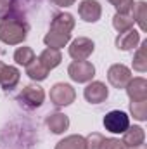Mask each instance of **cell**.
Wrapping results in <instances>:
<instances>
[{
	"label": "cell",
	"mask_w": 147,
	"mask_h": 149,
	"mask_svg": "<svg viewBox=\"0 0 147 149\" xmlns=\"http://www.w3.org/2000/svg\"><path fill=\"white\" fill-rule=\"evenodd\" d=\"M28 23L24 19V14L10 9L3 17H0V42L7 45H19L28 37Z\"/></svg>",
	"instance_id": "obj_1"
},
{
	"label": "cell",
	"mask_w": 147,
	"mask_h": 149,
	"mask_svg": "<svg viewBox=\"0 0 147 149\" xmlns=\"http://www.w3.org/2000/svg\"><path fill=\"white\" fill-rule=\"evenodd\" d=\"M73 28H74V19L71 14H68V12L55 14L54 19H52L49 33L43 38L45 45L50 47V49H61V47H64L71 40Z\"/></svg>",
	"instance_id": "obj_2"
},
{
	"label": "cell",
	"mask_w": 147,
	"mask_h": 149,
	"mask_svg": "<svg viewBox=\"0 0 147 149\" xmlns=\"http://www.w3.org/2000/svg\"><path fill=\"white\" fill-rule=\"evenodd\" d=\"M43 99H45V92L40 85H28L21 90V94L17 95V101L28 108V109H37L43 104Z\"/></svg>",
	"instance_id": "obj_3"
},
{
	"label": "cell",
	"mask_w": 147,
	"mask_h": 149,
	"mask_svg": "<svg viewBox=\"0 0 147 149\" xmlns=\"http://www.w3.org/2000/svg\"><path fill=\"white\" fill-rule=\"evenodd\" d=\"M102 123H104V128L111 134H123L130 127V118L125 111L114 109V111H109L104 116Z\"/></svg>",
	"instance_id": "obj_4"
},
{
	"label": "cell",
	"mask_w": 147,
	"mask_h": 149,
	"mask_svg": "<svg viewBox=\"0 0 147 149\" xmlns=\"http://www.w3.org/2000/svg\"><path fill=\"white\" fill-rule=\"evenodd\" d=\"M74 99H76V92L69 83H55L50 88V101L59 108L69 106L71 102H74Z\"/></svg>",
	"instance_id": "obj_5"
},
{
	"label": "cell",
	"mask_w": 147,
	"mask_h": 149,
	"mask_svg": "<svg viewBox=\"0 0 147 149\" xmlns=\"http://www.w3.org/2000/svg\"><path fill=\"white\" fill-rule=\"evenodd\" d=\"M68 74L73 81H78V83H87L94 78L95 74V68L90 61H74L69 64L68 68Z\"/></svg>",
	"instance_id": "obj_6"
},
{
	"label": "cell",
	"mask_w": 147,
	"mask_h": 149,
	"mask_svg": "<svg viewBox=\"0 0 147 149\" xmlns=\"http://www.w3.org/2000/svg\"><path fill=\"white\" fill-rule=\"evenodd\" d=\"M94 49H95V45H94V42L90 38L80 37L71 42V45H69V56L73 57L74 61H87L92 56Z\"/></svg>",
	"instance_id": "obj_7"
},
{
	"label": "cell",
	"mask_w": 147,
	"mask_h": 149,
	"mask_svg": "<svg viewBox=\"0 0 147 149\" xmlns=\"http://www.w3.org/2000/svg\"><path fill=\"white\" fill-rule=\"evenodd\" d=\"M107 80L114 88H125L132 80V71L125 64H112L107 70Z\"/></svg>",
	"instance_id": "obj_8"
},
{
	"label": "cell",
	"mask_w": 147,
	"mask_h": 149,
	"mask_svg": "<svg viewBox=\"0 0 147 149\" xmlns=\"http://www.w3.org/2000/svg\"><path fill=\"white\" fill-rule=\"evenodd\" d=\"M78 14L83 21L95 23V21L101 19L102 9H101V3L97 0H81L80 5H78Z\"/></svg>",
	"instance_id": "obj_9"
},
{
	"label": "cell",
	"mask_w": 147,
	"mask_h": 149,
	"mask_svg": "<svg viewBox=\"0 0 147 149\" xmlns=\"http://www.w3.org/2000/svg\"><path fill=\"white\" fill-rule=\"evenodd\" d=\"M85 99L90 102V104H101L107 99L109 95V90L107 87L102 83V81H92L85 87V92H83Z\"/></svg>",
	"instance_id": "obj_10"
},
{
	"label": "cell",
	"mask_w": 147,
	"mask_h": 149,
	"mask_svg": "<svg viewBox=\"0 0 147 149\" xmlns=\"http://www.w3.org/2000/svg\"><path fill=\"white\" fill-rule=\"evenodd\" d=\"M126 88V94L130 97L132 102L135 101H147V81L146 78H132L130 83L125 87Z\"/></svg>",
	"instance_id": "obj_11"
},
{
	"label": "cell",
	"mask_w": 147,
	"mask_h": 149,
	"mask_svg": "<svg viewBox=\"0 0 147 149\" xmlns=\"http://www.w3.org/2000/svg\"><path fill=\"white\" fill-rule=\"evenodd\" d=\"M144 141H146V132H144L142 127H137V125L135 127H128L123 132V144L128 149L142 146Z\"/></svg>",
	"instance_id": "obj_12"
},
{
	"label": "cell",
	"mask_w": 147,
	"mask_h": 149,
	"mask_svg": "<svg viewBox=\"0 0 147 149\" xmlns=\"http://www.w3.org/2000/svg\"><path fill=\"white\" fill-rule=\"evenodd\" d=\"M19 78H21V73H19L17 68L3 64V68H2V71H0V85H2V88H3L5 92L12 90V88L19 83Z\"/></svg>",
	"instance_id": "obj_13"
},
{
	"label": "cell",
	"mask_w": 147,
	"mask_h": 149,
	"mask_svg": "<svg viewBox=\"0 0 147 149\" xmlns=\"http://www.w3.org/2000/svg\"><path fill=\"white\" fill-rule=\"evenodd\" d=\"M139 42H140V33L132 28V30L123 31V33L118 35V38H116V47L119 50H133V49H137Z\"/></svg>",
	"instance_id": "obj_14"
},
{
	"label": "cell",
	"mask_w": 147,
	"mask_h": 149,
	"mask_svg": "<svg viewBox=\"0 0 147 149\" xmlns=\"http://www.w3.org/2000/svg\"><path fill=\"white\" fill-rule=\"evenodd\" d=\"M45 125L49 127V130L52 134H62L69 127V118L64 113H52V114L47 116Z\"/></svg>",
	"instance_id": "obj_15"
},
{
	"label": "cell",
	"mask_w": 147,
	"mask_h": 149,
	"mask_svg": "<svg viewBox=\"0 0 147 149\" xmlns=\"http://www.w3.org/2000/svg\"><path fill=\"white\" fill-rule=\"evenodd\" d=\"M38 61L50 71V70H54V68H57L59 64H61V61H62V56H61V52H59V49H50V47H47L40 56L37 57Z\"/></svg>",
	"instance_id": "obj_16"
},
{
	"label": "cell",
	"mask_w": 147,
	"mask_h": 149,
	"mask_svg": "<svg viewBox=\"0 0 147 149\" xmlns=\"http://www.w3.org/2000/svg\"><path fill=\"white\" fill-rule=\"evenodd\" d=\"M133 16L132 12H116L114 17H112V26L116 28V31L123 33V31H128L133 28Z\"/></svg>",
	"instance_id": "obj_17"
},
{
	"label": "cell",
	"mask_w": 147,
	"mask_h": 149,
	"mask_svg": "<svg viewBox=\"0 0 147 149\" xmlns=\"http://www.w3.org/2000/svg\"><path fill=\"white\" fill-rule=\"evenodd\" d=\"M133 70L139 73L147 71V40L140 43V47H137V52L133 56Z\"/></svg>",
	"instance_id": "obj_18"
},
{
	"label": "cell",
	"mask_w": 147,
	"mask_h": 149,
	"mask_svg": "<svg viewBox=\"0 0 147 149\" xmlns=\"http://www.w3.org/2000/svg\"><path fill=\"white\" fill-rule=\"evenodd\" d=\"M55 149H87V142L81 135H68L57 142Z\"/></svg>",
	"instance_id": "obj_19"
},
{
	"label": "cell",
	"mask_w": 147,
	"mask_h": 149,
	"mask_svg": "<svg viewBox=\"0 0 147 149\" xmlns=\"http://www.w3.org/2000/svg\"><path fill=\"white\" fill-rule=\"evenodd\" d=\"M26 74L31 78V80H37V81H42V80H45L47 78V74H49V70L38 61L37 57H35V61L33 63H30L28 66H26Z\"/></svg>",
	"instance_id": "obj_20"
},
{
	"label": "cell",
	"mask_w": 147,
	"mask_h": 149,
	"mask_svg": "<svg viewBox=\"0 0 147 149\" xmlns=\"http://www.w3.org/2000/svg\"><path fill=\"white\" fill-rule=\"evenodd\" d=\"M132 16H133V21L139 23L140 30L146 31L147 30V23H146V19H147V3L146 2H139V3H135L133 9H132Z\"/></svg>",
	"instance_id": "obj_21"
},
{
	"label": "cell",
	"mask_w": 147,
	"mask_h": 149,
	"mask_svg": "<svg viewBox=\"0 0 147 149\" xmlns=\"http://www.w3.org/2000/svg\"><path fill=\"white\" fill-rule=\"evenodd\" d=\"M35 52H33V49H30V47H19L16 52H14V61L17 63V64H21V66H28L30 63H33L35 61Z\"/></svg>",
	"instance_id": "obj_22"
},
{
	"label": "cell",
	"mask_w": 147,
	"mask_h": 149,
	"mask_svg": "<svg viewBox=\"0 0 147 149\" xmlns=\"http://www.w3.org/2000/svg\"><path fill=\"white\" fill-rule=\"evenodd\" d=\"M130 111L133 114L135 120L146 121L147 120V101H135L130 104Z\"/></svg>",
	"instance_id": "obj_23"
},
{
	"label": "cell",
	"mask_w": 147,
	"mask_h": 149,
	"mask_svg": "<svg viewBox=\"0 0 147 149\" xmlns=\"http://www.w3.org/2000/svg\"><path fill=\"white\" fill-rule=\"evenodd\" d=\"M38 3H40V0H12V9H16V10L24 14L26 10L33 9Z\"/></svg>",
	"instance_id": "obj_24"
},
{
	"label": "cell",
	"mask_w": 147,
	"mask_h": 149,
	"mask_svg": "<svg viewBox=\"0 0 147 149\" xmlns=\"http://www.w3.org/2000/svg\"><path fill=\"white\" fill-rule=\"evenodd\" d=\"M107 2L116 7L118 12H132V9L135 5L133 0H107Z\"/></svg>",
	"instance_id": "obj_25"
},
{
	"label": "cell",
	"mask_w": 147,
	"mask_h": 149,
	"mask_svg": "<svg viewBox=\"0 0 147 149\" xmlns=\"http://www.w3.org/2000/svg\"><path fill=\"white\" fill-rule=\"evenodd\" d=\"M99 149H128L125 144H123V141H119V139H102V142H101V146Z\"/></svg>",
	"instance_id": "obj_26"
},
{
	"label": "cell",
	"mask_w": 147,
	"mask_h": 149,
	"mask_svg": "<svg viewBox=\"0 0 147 149\" xmlns=\"http://www.w3.org/2000/svg\"><path fill=\"white\" fill-rule=\"evenodd\" d=\"M102 139H104V135H102V134H97V132L90 134L88 137H85V142H87V149H99L101 142H102Z\"/></svg>",
	"instance_id": "obj_27"
},
{
	"label": "cell",
	"mask_w": 147,
	"mask_h": 149,
	"mask_svg": "<svg viewBox=\"0 0 147 149\" xmlns=\"http://www.w3.org/2000/svg\"><path fill=\"white\" fill-rule=\"evenodd\" d=\"M12 9V0H0V17H3Z\"/></svg>",
	"instance_id": "obj_28"
},
{
	"label": "cell",
	"mask_w": 147,
	"mask_h": 149,
	"mask_svg": "<svg viewBox=\"0 0 147 149\" xmlns=\"http://www.w3.org/2000/svg\"><path fill=\"white\" fill-rule=\"evenodd\" d=\"M55 5H59V7H69V5H73L76 0H52Z\"/></svg>",
	"instance_id": "obj_29"
},
{
	"label": "cell",
	"mask_w": 147,
	"mask_h": 149,
	"mask_svg": "<svg viewBox=\"0 0 147 149\" xmlns=\"http://www.w3.org/2000/svg\"><path fill=\"white\" fill-rule=\"evenodd\" d=\"M2 68H3V63H2V61H0V71H2Z\"/></svg>",
	"instance_id": "obj_30"
}]
</instances>
